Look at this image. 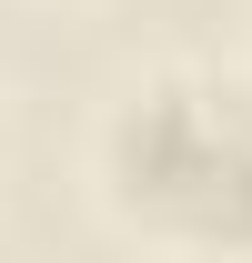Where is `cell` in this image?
I'll return each mask as SVG.
<instances>
[{"instance_id":"cell-1","label":"cell","mask_w":252,"mask_h":263,"mask_svg":"<svg viewBox=\"0 0 252 263\" xmlns=\"http://www.w3.org/2000/svg\"><path fill=\"white\" fill-rule=\"evenodd\" d=\"M111 162L161 223L242 243L252 233V91L242 81H202V91L172 81V91L131 101Z\"/></svg>"}]
</instances>
